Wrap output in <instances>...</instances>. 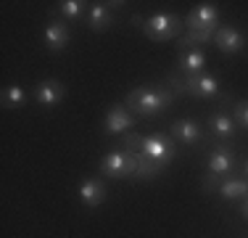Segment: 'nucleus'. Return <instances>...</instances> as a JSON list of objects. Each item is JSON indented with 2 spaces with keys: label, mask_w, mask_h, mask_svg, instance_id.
Returning a JSON list of instances; mask_svg holds the SVG:
<instances>
[{
  "label": "nucleus",
  "mask_w": 248,
  "mask_h": 238,
  "mask_svg": "<svg viewBox=\"0 0 248 238\" xmlns=\"http://www.w3.org/2000/svg\"><path fill=\"white\" fill-rule=\"evenodd\" d=\"M167 87L172 93L193 95V98H217V95H219V82L211 74H196V77L172 74L167 80Z\"/></svg>",
  "instance_id": "obj_3"
},
{
  "label": "nucleus",
  "mask_w": 248,
  "mask_h": 238,
  "mask_svg": "<svg viewBox=\"0 0 248 238\" xmlns=\"http://www.w3.org/2000/svg\"><path fill=\"white\" fill-rule=\"evenodd\" d=\"M214 45L224 56H235V53H240L246 48V34L238 27H219L214 32Z\"/></svg>",
  "instance_id": "obj_8"
},
{
  "label": "nucleus",
  "mask_w": 248,
  "mask_h": 238,
  "mask_svg": "<svg viewBox=\"0 0 248 238\" xmlns=\"http://www.w3.org/2000/svg\"><path fill=\"white\" fill-rule=\"evenodd\" d=\"M240 214H243V220H248V196L240 201Z\"/></svg>",
  "instance_id": "obj_24"
},
{
  "label": "nucleus",
  "mask_w": 248,
  "mask_h": 238,
  "mask_svg": "<svg viewBox=\"0 0 248 238\" xmlns=\"http://www.w3.org/2000/svg\"><path fill=\"white\" fill-rule=\"evenodd\" d=\"M135 167H138V151H124V148H114L111 153H106V159L100 162V172L111 180L116 177H132Z\"/></svg>",
  "instance_id": "obj_4"
},
{
  "label": "nucleus",
  "mask_w": 248,
  "mask_h": 238,
  "mask_svg": "<svg viewBox=\"0 0 248 238\" xmlns=\"http://www.w3.org/2000/svg\"><path fill=\"white\" fill-rule=\"evenodd\" d=\"M209 127H211V133H214L219 140H230V138H235L238 122H235L227 111H217V114L209 119Z\"/></svg>",
  "instance_id": "obj_16"
},
{
  "label": "nucleus",
  "mask_w": 248,
  "mask_h": 238,
  "mask_svg": "<svg viewBox=\"0 0 248 238\" xmlns=\"http://www.w3.org/2000/svg\"><path fill=\"white\" fill-rule=\"evenodd\" d=\"M246 175H248V162H246Z\"/></svg>",
  "instance_id": "obj_25"
},
{
  "label": "nucleus",
  "mask_w": 248,
  "mask_h": 238,
  "mask_svg": "<svg viewBox=\"0 0 248 238\" xmlns=\"http://www.w3.org/2000/svg\"><path fill=\"white\" fill-rule=\"evenodd\" d=\"M85 0H61V3L53 8V14H61V16H66V19H79L82 14H85Z\"/></svg>",
  "instance_id": "obj_21"
},
{
  "label": "nucleus",
  "mask_w": 248,
  "mask_h": 238,
  "mask_svg": "<svg viewBox=\"0 0 248 238\" xmlns=\"http://www.w3.org/2000/svg\"><path fill=\"white\" fill-rule=\"evenodd\" d=\"M172 138L182 140L185 146H196V143H201L206 138V133L198 122H193V119H177L172 124Z\"/></svg>",
  "instance_id": "obj_11"
},
{
  "label": "nucleus",
  "mask_w": 248,
  "mask_h": 238,
  "mask_svg": "<svg viewBox=\"0 0 248 238\" xmlns=\"http://www.w3.org/2000/svg\"><path fill=\"white\" fill-rule=\"evenodd\" d=\"M164 167L158 162H153V159L143 156V153H138V167H135V175L132 177H140V180H153V177L161 175Z\"/></svg>",
  "instance_id": "obj_18"
},
{
  "label": "nucleus",
  "mask_w": 248,
  "mask_h": 238,
  "mask_svg": "<svg viewBox=\"0 0 248 238\" xmlns=\"http://www.w3.org/2000/svg\"><path fill=\"white\" fill-rule=\"evenodd\" d=\"M187 29H196V32H217L219 29V11L214 3H201L187 14Z\"/></svg>",
  "instance_id": "obj_6"
},
{
  "label": "nucleus",
  "mask_w": 248,
  "mask_h": 238,
  "mask_svg": "<svg viewBox=\"0 0 248 238\" xmlns=\"http://www.w3.org/2000/svg\"><path fill=\"white\" fill-rule=\"evenodd\" d=\"M222 180H224V177H219V175H211V172H209V175H206V180H203V188H206V190H219Z\"/></svg>",
  "instance_id": "obj_23"
},
{
  "label": "nucleus",
  "mask_w": 248,
  "mask_h": 238,
  "mask_svg": "<svg viewBox=\"0 0 248 238\" xmlns=\"http://www.w3.org/2000/svg\"><path fill=\"white\" fill-rule=\"evenodd\" d=\"M27 103V93H24V87L21 85H8L3 90V106L5 109H21V106Z\"/></svg>",
  "instance_id": "obj_19"
},
{
  "label": "nucleus",
  "mask_w": 248,
  "mask_h": 238,
  "mask_svg": "<svg viewBox=\"0 0 248 238\" xmlns=\"http://www.w3.org/2000/svg\"><path fill=\"white\" fill-rule=\"evenodd\" d=\"M211 40H214V32H196V29H187V32L180 37V48L182 51H190V48L211 43Z\"/></svg>",
  "instance_id": "obj_20"
},
{
  "label": "nucleus",
  "mask_w": 248,
  "mask_h": 238,
  "mask_svg": "<svg viewBox=\"0 0 248 238\" xmlns=\"http://www.w3.org/2000/svg\"><path fill=\"white\" fill-rule=\"evenodd\" d=\"M63 95H66V85L58 80H43L34 85V101L45 109H53L56 103H61Z\"/></svg>",
  "instance_id": "obj_9"
},
{
  "label": "nucleus",
  "mask_w": 248,
  "mask_h": 238,
  "mask_svg": "<svg viewBox=\"0 0 248 238\" xmlns=\"http://www.w3.org/2000/svg\"><path fill=\"white\" fill-rule=\"evenodd\" d=\"M174 103V93L169 90L167 85L164 87H135V90L127 93V106L129 111H138L140 117H156L158 111H164L167 106Z\"/></svg>",
  "instance_id": "obj_1"
},
{
  "label": "nucleus",
  "mask_w": 248,
  "mask_h": 238,
  "mask_svg": "<svg viewBox=\"0 0 248 238\" xmlns=\"http://www.w3.org/2000/svg\"><path fill=\"white\" fill-rule=\"evenodd\" d=\"M79 201L85 206H90V209H95L106 201V186L98 180V177H90V180H85L79 186Z\"/></svg>",
  "instance_id": "obj_14"
},
{
  "label": "nucleus",
  "mask_w": 248,
  "mask_h": 238,
  "mask_svg": "<svg viewBox=\"0 0 248 238\" xmlns=\"http://www.w3.org/2000/svg\"><path fill=\"white\" fill-rule=\"evenodd\" d=\"M132 127H135V117L129 114L127 106L116 103V106H111V109L106 111L103 130H106L108 135H124L127 130H132Z\"/></svg>",
  "instance_id": "obj_7"
},
{
  "label": "nucleus",
  "mask_w": 248,
  "mask_h": 238,
  "mask_svg": "<svg viewBox=\"0 0 248 238\" xmlns=\"http://www.w3.org/2000/svg\"><path fill=\"white\" fill-rule=\"evenodd\" d=\"M232 119L238 124H243V127H248V101H238L232 106Z\"/></svg>",
  "instance_id": "obj_22"
},
{
  "label": "nucleus",
  "mask_w": 248,
  "mask_h": 238,
  "mask_svg": "<svg viewBox=\"0 0 248 238\" xmlns=\"http://www.w3.org/2000/svg\"><path fill=\"white\" fill-rule=\"evenodd\" d=\"M87 24H90L93 32H106V29L114 24V14H111L108 3H93L90 14H87Z\"/></svg>",
  "instance_id": "obj_15"
},
{
  "label": "nucleus",
  "mask_w": 248,
  "mask_h": 238,
  "mask_svg": "<svg viewBox=\"0 0 248 238\" xmlns=\"http://www.w3.org/2000/svg\"><path fill=\"white\" fill-rule=\"evenodd\" d=\"M235 170V153H232V148H227V146H217L214 148V153L209 156V172L211 175H230V172Z\"/></svg>",
  "instance_id": "obj_13"
},
{
  "label": "nucleus",
  "mask_w": 248,
  "mask_h": 238,
  "mask_svg": "<svg viewBox=\"0 0 248 238\" xmlns=\"http://www.w3.org/2000/svg\"><path fill=\"white\" fill-rule=\"evenodd\" d=\"M222 199H246L248 196V180L246 177H227L219 186Z\"/></svg>",
  "instance_id": "obj_17"
},
{
  "label": "nucleus",
  "mask_w": 248,
  "mask_h": 238,
  "mask_svg": "<svg viewBox=\"0 0 248 238\" xmlns=\"http://www.w3.org/2000/svg\"><path fill=\"white\" fill-rule=\"evenodd\" d=\"M206 61H209V58H206L203 51L190 48V51H182V53H180V61H177V67H180V74L196 77V74H203Z\"/></svg>",
  "instance_id": "obj_12"
},
{
  "label": "nucleus",
  "mask_w": 248,
  "mask_h": 238,
  "mask_svg": "<svg viewBox=\"0 0 248 238\" xmlns=\"http://www.w3.org/2000/svg\"><path fill=\"white\" fill-rule=\"evenodd\" d=\"M143 156L153 159V162H158L161 167L172 164L174 156H177V146H174V138L172 135H151V138H143V146H140V151Z\"/></svg>",
  "instance_id": "obj_5"
},
{
  "label": "nucleus",
  "mask_w": 248,
  "mask_h": 238,
  "mask_svg": "<svg viewBox=\"0 0 248 238\" xmlns=\"http://www.w3.org/2000/svg\"><path fill=\"white\" fill-rule=\"evenodd\" d=\"M132 24H138L151 40H172L185 34V19L177 14H156L151 19H140L132 16Z\"/></svg>",
  "instance_id": "obj_2"
},
{
  "label": "nucleus",
  "mask_w": 248,
  "mask_h": 238,
  "mask_svg": "<svg viewBox=\"0 0 248 238\" xmlns=\"http://www.w3.org/2000/svg\"><path fill=\"white\" fill-rule=\"evenodd\" d=\"M72 40V32H69V24L63 21H50L45 27V45H48L50 53H63Z\"/></svg>",
  "instance_id": "obj_10"
}]
</instances>
